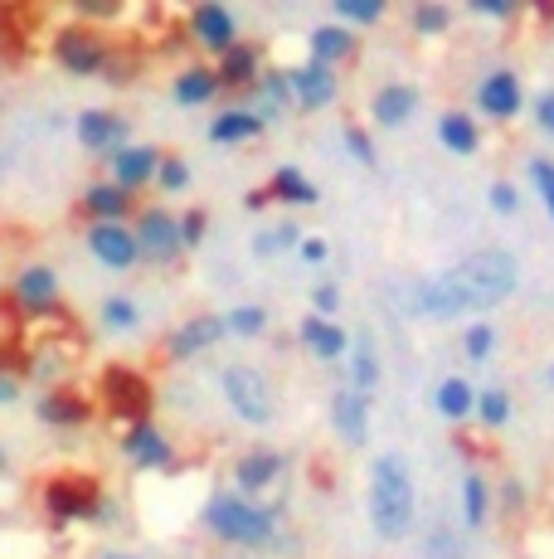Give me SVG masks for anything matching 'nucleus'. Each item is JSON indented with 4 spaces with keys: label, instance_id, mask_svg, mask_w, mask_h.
Returning a JSON list of instances; mask_svg holds the SVG:
<instances>
[{
    "label": "nucleus",
    "instance_id": "20e7f679",
    "mask_svg": "<svg viewBox=\"0 0 554 559\" xmlns=\"http://www.w3.org/2000/svg\"><path fill=\"white\" fill-rule=\"evenodd\" d=\"M108 491L93 472H49L39 481V511L59 525H98Z\"/></svg>",
    "mask_w": 554,
    "mask_h": 559
},
{
    "label": "nucleus",
    "instance_id": "0eeeda50",
    "mask_svg": "<svg viewBox=\"0 0 554 559\" xmlns=\"http://www.w3.org/2000/svg\"><path fill=\"white\" fill-rule=\"evenodd\" d=\"M49 53H55V63L63 73H73V79H103L108 53H112V35L103 25H93V20L59 25L55 35H49Z\"/></svg>",
    "mask_w": 554,
    "mask_h": 559
},
{
    "label": "nucleus",
    "instance_id": "4468645a",
    "mask_svg": "<svg viewBox=\"0 0 554 559\" xmlns=\"http://www.w3.org/2000/svg\"><path fill=\"white\" fill-rule=\"evenodd\" d=\"M73 136L83 142V152L112 160L122 146H132V122L122 112H112V107H83L79 122H73Z\"/></svg>",
    "mask_w": 554,
    "mask_h": 559
},
{
    "label": "nucleus",
    "instance_id": "c03bdc74",
    "mask_svg": "<svg viewBox=\"0 0 554 559\" xmlns=\"http://www.w3.org/2000/svg\"><path fill=\"white\" fill-rule=\"evenodd\" d=\"M526 170H530V186H535L540 204H545V214L554 219V160L550 156H530Z\"/></svg>",
    "mask_w": 554,
    "mask_h": 559
},
{
    "label": "nucleus",
    "instance_id": "72a5a7b5",
    "mask_svg": "<svg viewBox=\"0 0 554 559\" xmlns=\"http://www.w3.org/2000/svg\"><path fill=\"white\" fill-rule=\"evenodd\" d=\"M297 243H302V229H297L292 219H277L268 229L253 234V258H282V253H297Z\"/></svg>",
    "mask_w": 554,
    "mask_h": 559
},
{
    "label": "nucleus",
    "instance_id": "5fc2aeb1",
    "mask_svg": "<svg viewBox=\"0 0 554 559\" xmlns=\"http://www.w3.org/2000/svg\"><path fill=\"white\" fill-rule=\"evenodd\" d=\"M25 400V374H0V404H20Z\"/></svg>",
    "mask_w": 554,
    "mask_h": 559
},
{
    "label": "nucleus",
    "instance_id": "dca6fc26",
    "mask_svg": "<svg viewBox=\"0 0 554 559\" xmlns=\"http://www.w3.org/2000/svg\"><path fill=\"white\" fill-rule=\"evenodd\" d=\"M10 297H15L20 307V321L25 317H39V311L59 307L63 302V287H59V273L49 263H25L15 273V283H10Z\"/></svg>",
    "mask_w": 554,
    "mask_h": 559
},
{
    "label": "nucleus",
    "instance_id": "13d9d810",
    "mask_svg": "<svg viewBox=\"0 0 554 559\" xmlns=\"http://www.w3.org/2000/svg\"><path fill=\"white\" fill-rule=\"evenodd\" d=\"M5 472H10V453H5V448H0V477H5Z\"/></svg>",
    "mask_w": 554,
    "mask_h": 559
},
{
    "label": "nucleus",
    "instance_id": "79ce46f5",
    "mask_svg": "<svg viewBox=\"0 0 554 559\" xmlns=\"http://www.w3.org/2000/svg\"><path fill=\"white\" fill-rule=\"evenodd\" d=\"M340 142H346V152L356 156L365 170H375V166H380V152H375V136H370V127L346 122V127H340Z\"/></svg>",
    "mask_w": 554,
    "mask_h": 559
},
{
    "label": "nucleus",
    "instance_id": "de8ad7c7",
    "mask_svg": "<svg viewBox=\"0 0 554 559\" xmlns=\"http://www.w3.org/2000/svg\"><path fill=\"white\" fill-rule=\"evenodd\" d=\"M312 311H316V317H326V321H336V311H340V287H336V283H312Z\"/></svg>",
    "mask_w": 554,
    "mask_h": 559
},
{
    "label": "nucleus",
    "instance_id": "473e14b6",
    "mask_svg": "<svg viewBox=\"0 0 554 559\" xmlns=\"http://www.w3.org/2000/svg\"><path fill=\"white\" fill-rule=\"evenodd\" d=\"M492 521V487H486V477L477 467L462 472V525L467 531H482V525Z\"/></svg>",
    "mask_w": 554,
    "mask_h": 559
},
{
    "label": "nucleus",
    "instance_id": "6e6552de",
    "mask_svg": "<svg viewBox=\"0 0 554 559\" xmlns=\"http://www.w3.org/2000/svg\"><path fill=\"white\" fill-rule=\"evenodd\" d=\"M136 253H142L146 267H176L185 258V243H180V214H170L166 204H142L136 210Z\"/></svg>",
    "mask_w": 554,
    "mask_h": 559
},
{
    "label": "nucleus",
    "instance_id": "cd10ccee",
    "mask_svg": "<svg viewBox=\"0 0 554 559\" xmlns=\"http://www.w3.org/2000/svg\"><path fill=\"white\" fill-rule=\"evenodd\" d=\"M219 73L209 69V63H185V69L170 79V98H176L180 107H205L219 98Z\"/></svg>",
    "mask_w": 554,
    "mask_h": 559
},
{
    "label": "nucleus",
    "instance_id": "37998d69",
    "mask_svg": "<svg viewBox=\"0 0 554 559\" xmlns=\"http://www.w3.org/2000/svg\"><path fill=\"white\" fill-rule=\"evenodd\" d=\"M205 239H209V210L205 204H190V210L180 214V243H185V253H195Z\"/></svg>",
    "mask_w": 554,
    "mask_h": 559
},
{
    "label": "nucleus",
    "instance_id": "2f4dec72",
    "mask_svg": "<svg viewBox=\"0 0 554 559\" xmlns=\"http://www.w3.org/2000/svg\"><path fill=\"white\" fill-rule=\"evenodd\" d=\"M142 73H146V45H136V39H112L103 83H108V88H132Z\"/></svg>",
    "mask_w": 554,
    "mask_h": 559
},
{
    "label": "nucleus",
    "instance_id": "09e8293b",
    "mask_svg": "<svg viewBox=\"0 0 554 559\" xmlns=\"http://www.w3.org/2000/svg\"><path fill=\"white\" fill-rule=\"evenodd\" d=\"M501 511H506V521H510V515H526V481H520V477L501 481Z\"/></svg>",
    "mask_w": 554,
    "mask_h": 559
},
{
    "label": "nucleus",
    "instance_id": "58836bf2",
    "mask_svg": "<svg viewBox=\"0 0 554 559\" xmlns=\"http://www.w3.org/2000/svg\"><path fill=\"white\" fill-rule=\"evenodd\" d=\"M224 321H229V336L253 341V336H263V331H268V307H258V302H239V307L224 311Z\"/></svg>",
    "mask_w": 554,
    "mask_h": 559
},
{
    "label": "nucleus",
    "instance_id": "864d4df0",
    "mask_svg": "<svg viewBox=\"0 0 554 559\" xmlns=\"http://www.w3.org/2000/svg\"><path fill=\"white\" fill-rule=\"evenodd\" d=\"M472 15H486V20H516V5H510V0H472Z\"/></svg>",
    "mask_w": 554,
    "mask_h": 559
},
{
    "label": "nucleus",
    "instance_id": "7ed1b4c3",
    "mask_svg": "<svg viewBox=\"0 0 554 559\" xmlns=\"http://www.w3.org/2000/svg\"><path fill=\"white\" fill-rule=\"evenodd\" d=\"M200 521H205V531L224 545L273 550L277 525H282V507H273V501H249V497H239V491H209Z\"/></svg>",
    "mask_w": 554,
    "mask_h": 559
},
{
    "label": "nucleus",
    "instance_id": "7c9ffc66",
    "mask_svg": "<svg viewBox=\"0 0 554 559\" xmlns=\"http://www.w3.org/2000/svg\"><path fill=\"white\" fill-rule=\"evenodd\" d=\"M438 142H443V152H453V156H477L482 152V127H477L472 112L447 107L438 117Z\"/></svg>",
    "mask_w": 554,
    "mask_h": 559
},
{
    "label": "nucleus",
    "instance_id": "f3484780",
    "mask_svg": "<svg viewBox=\"0 0 554 559\" xmlns=\"http://www.w3.org/2000/svg\"><path fill=\"white\" fill-rule=\"evenodd\" d=\"M472 103H477V112L492 117V122H510V117H520V107H526V88H520L516 69H492L477 83Z\"/></svg>",
    "mask_w": 554,
    "mask_h": 559
},
{
    "label": "nucleus",
    "instance_id": "3c124183",
    "mask_svg": "<svg viewBox=\"0 0 554 559\" xmlns=\"http://www.w3.org/2000/svg\"><path fill=\"white\" fill-rule=\"evenodd\" d=\"M0 374H25V346L15 336H0Z\"/></svg>",
    "mask_w": 554,
    "mask_h": 559
},
{
    "label": "nucleus",
    "instance_id": "a18cd8bd",
    "mask_svg": "<svg viewBox=\"0 0 554 559\" xmlns=\"http://www.w3.org/2000/svg\"><path fill=\"white\" fill-rule=\"evenodd\" d=\"M423 559H467V545L447 525H433L429 540H423Z\"/></svg>",
    "mask_w": 554,
    "mask_h": 559
},
{
    "label": "nucleus",
    "instance_id": "4c0bfd02",
    "mask_svg": "<svg viewBox=\"0 0 554 559\" xmlns=\"http://www.w3.org/2000/svg\"><path fill=\"white\" fill-rule=\"evenodd\" d=\"M477 424L486 428V433H501V428L510 424V394L506 390H477Z\"/></svg>",
    "mask_w": 554,
    "mask_h": 559
},
{
    "label": "nucleus",
    "instance_id": "4d7b16f0",
    "mask_svg": "<svg viewBox=\"0 0 554 559\" xmlns=\"http://www.w3.org/2000/svg\"><path fill=\"white\" fill-rule=\"evenodd\" d=\"M93 559H142V555H132V550H103V555H93Z\"/></svg>",
    "mask_w": 554,
    "mask_h": 559
},
{
    "label": "nucleus",
    "instance_id": "9b49d317",
    "mask_svg": "<svg viewBox=\"0 0 554 559\" xmlns=\"http://www.w3.org/2000/svg\"><path fill=\"white\" fill-rule=\"evenodd\" d=\"M35 418L45 428H59V433H73V428H88L93 418H98V400H93L88 390H79L73 380L55 384V390L39 394L35 404Z\"/></svg>",
    "mask_w": 554,
    "mask_h": 559
},
{
    "label": "nucleus",
    "instance_id": "f03ea898",
    "mask_svg": "<svg viewBox=\"0 0 554 559\" xmlns=\"http://www.w3.org/2000/svg\"><path fill=\"white\" fill-rule=\"evenodd\" d=\"M365 515L370 531L385 545H399L413 531V515H419V487H413V472L399 453H380L365 472Z\"/></svg>",
    "mask_w": 554,
    "mask_h": 559
},
{
    "label": "nucleus",
    "instance_id": "412c9836",
    "mask_svg": "<svg viewBox=\"0 0 554 559\" xmlns=\"http://www.w3.org/2000/svg\"><path fill=\"white\" fill-rule=\"evenodd\" d=\"M370 404H375V400L356 394L350 384L332 394V428H336V443L340 448H365L370 443Z\"/></svg>",
    "mask_w": 554,
    "mask_h": 559
},
{
    "label": "nucleus",
    "instance_id": "c756f323",
    "mask_svg": "<svg viewBox=\"0 0 554 559\" xmlns=\"http://www.w3.org/2000/svg\"><path fill=\"white\" fill-rule=\"evenodd\" d=\"M263 132H268V127H263L249 107H224L219 117H209V142L215 146H249V142H258Z\"/></svg>",
    "mask_w": 554,
    "mask_h": 559
},
{
    "label": "nucleus",
    "instance_id": "e433bc0d",
    "mask_svg": "<svg viewBox=\"0 0 554 559\" xmlns=\"http://www.w3.org/2000/svg\"><path fill=\"white\" fill-rule=\"evenodd\" d=\"M190 180H195L190 160L180 156V152H161V166H156V180H152V186L161 190V195H185Z\"/></svg>",
    "mask_w": 554,
    "mask_h": 559
},
{
    "label": "nucleus",
    "instance_id": "a19ab883",
    "mask_svg": "<svg viewBox=\"0 0 554 559\" xmlns=\"http://www.w3.org/2000/svg\"><path fill=\"white\" fill-rule=\"evenodd\" d=\"M492 350H496V326L492 321H467L462 326V356L472 365H486L492 360Z\"/></svg>",
    "mask_w": 554,
    "mask_h": 559
},
{
    "label": "nucleus",
    "instance_id": "ddd939ff",
    "mask_svg": "<svg viewBox=\"0 0 554 559\" xmlns=\"http://www.w3.org/2000/svg\"><path fill=\"white\" fill-rule=\"evenodd\" d=\"M185 35L195 49L224 59V53L239 45V20H233V10L219 5V0H200V5L185 15Z\"/></svg>",
    "mask_w": 554,
    "mask_h": 559
},
{
    "label": "nucleus",
    "instance_id": "2eb2a0df",
    "mask_svg": "<svg viewBox=\"0 0 554 559\" xmlns=\"http://www.w3.org/2000/svg\"><path fill=\"white\" fill-rule=\"evenodd\" d=\"M83 243H88V253L98 258L108 273H132V267L142 263L132 224H83Z\"/></svg>",
    "mask_w": 554,
    "mask_h": 559
},
{
    "label": "nucleus",
    "instance_id": "f704fd0d",
    "mask_svg": "<svg viewBox=\"0 0 554 559\" xmlns=\"http://www.w3.org/2000/svg\"><path fill=\"white\" fill-rule=\"evenodd\" d=\"M98 321H103L108 331H117V336H132V331H142V307H136V297L112 293V297H103Z\"/></svg>",
    "mask_w": 554,
    "mask_h": 559
},
{
    "label": "nucleus",
    "instance_id": "5701e85b",
    "mask_svg": "<svg viewBox=\"0 0 554 559\" xmlns=\"http://www.w3.org/2000/svg\"><path fill=\"white\" fill-rule=\"evenodd\" d=\"M112 186L117 190H127V195H136V190H146L156 180V166H161V146H122V152H117L112 160Z\"/></svg>",
    "mask_w": 554,
    "mask_h": 559
},
{
    "label": "nucleus",
    "instance_id": "bb28decb",
    "mask_svg": "<svg viewBox=\"0 0 554 559\" xmlns=\"http://www.w3.org/2000/svg\"><path fill=\"white\" fill-rule=\"evenodd\" d=\"M429 404L438 408L443 424H467V418H477V390H472V380H462V374H447V380L433 384Z\"/></svg>",
    "mask_w": 554,
    "mask_h": 559
},
{
    "label": "nucleus",
    "instance_id": "393cba45",
    "mask_svg": "<svg viewBox=\"0 0 554 559\" xmlns=\"http://www.w3.org/2000/svg\"><path fill=\"white\" fill-rule=\"evenodd\" d=\"M380 380H385V360H380L375 336H370V331H356V336H350V390L375 400Z\"/></svg>",
    "mask_w": 554,
    "mask_h": 559
},
{
    "label": "nucleus",
    "instance_id": "f257e3e1",
    "mask_svg": "<svg viewBox=\"0 0 554 559\" xmlns=\"http://www.w3.org/2000/svg\"><path fill=\"white\" fill-rule=\"evenodd\" d=\"M520 287V263L510 249H472L457 263L438 267L429 277H413V317L429 321H482V311H496L510 302Z\"/></svg>",
    "mask_w": 554,
    "mask_h": 559
},
{
    "label": "nucleus",
    "instance_id": "b1692460",
    "mask_svg": "<svg viewBox=\"0 0 554 559\" xmlns=\"http://www.w3.org/2000/svg\"><path fill=\"white\" fill-rule=\"evenodd\" d=\"M79 210L88 214V224H127V214L136 210V195L117 190L112 180H93V186H83Z\"/></svg>",
    "mask_w": 554,
    "mask_h": 559
},
{
    "label": "nucleus",
    "instance_id": "1a4fd4ad",
    "mask_svg": "<svg viewBox=\"0 0 554 559\" xmlns=\"http://www.w3.org/2000/svg\"><path fill=\"white\" fill-rule=\"evenodd\" d=\"M117 453H122L127 462H132L136 472H176L180 467V448L170 443V433L156 418H146V424H132L117 433Z\"/></svg>",
    "mask_w": 554,
    "mask_h": 559
},
{
    "label": "nucleus",
    "instance_id": "052dcab7",
    "mask_svg": "<svg viewBox=\"0 0 554 559\" xmlns=\"http://www.w3.org/2000/svg\"><path fill=\"white\" fill-rule=\"evenodd\" d=\"M0 35H5V5H0Z\"/></svg>",
    "mask_w": 554,
    "mask_h": 559
},
{
    "label": "nucleus",
    "instance_id": "c9c22d12",
    "mask_svg": "<svg viewBox=\"0 0 554 559\" xmlns=\"http://www.w3.org/2000/svg\"><path fill=\"white\" fill-rule=\"evenodd\" d=\"M409 25H413V35H423V39L447 35V29H453V5H447V0H413Z\"/></svg>",
    "mask_w": 554,
    "mask_h": 559
},
{
    "label": "nucleus",
    "instance_id": "a211bd4d",
    "mask_svg": "<svg viewBox=\"0 0 554 559\" xmlns=\"http://www.w3.org/2000/svg\"><path fill=\"white\" fill-rule=\"evenodd\" d=\"M287 83H292V103L297 112H322V107L336 103L340 93V79L336 69H326V63H297V69H287Z\"/></svg>",
    "mask_w": 554,
    "mask_h": 559
},
{
    "label": "nucleus",
    "instance_id": "680f3d73",
    "mask_svg": "<svg viewBox=\"0 0 554 559\" xmlns=\"http://www.w3.org/2000/svg\"><path fill=\"white\" fill-rule=\"evenodd\" d=\"M0 112H5V103H0Z\"/></svg>",
    "mask_w": 554,
    "mask_h": 559
},
{
    "label": "nucleus",
    "instance_id": "9d476101",
    "mask_svg": "<svg viewBox=\"0 0 554 559\" xmlns=\"http://www.w3.org/2000/svg\"><path fill=\"white\" fill-rule=\"evenodd\" d=\"M224 336H229V321H224V311H195V317H185L180 326H170V331H166L161 356H166L170 365L200 360L205 350H215Z\"/></svg>",
    "mask_w": 554,
    "mask_h": 559
},
{
    "label": "nucleus",
    "instance_id": "bf43d9fd",
    "mask_svg": "<svg viewBox=\"0 0 554 559\" xmlns=\"http://www.w3.org/2000/svg\"><path fill=\"white\" fill-rule=\"evenodd\" d=\"M545 380H550V390H554V360H550V370H545Z\"/></svg>",
    "mask_w": 554,
    "mask_h": 559
},
{
    "label": "nucleus",
    "instance_id": "c85d7f7f",
    "mask_svg": "<svg viewBox=\"0 0 554 559\" xmlns=\"http://www.w3.org/2000/svg\"><path fill=\"white\" fill-rule=\"evenodd\" d=\"M268 195L273 204H292V210H312V204H322V190H316V180L306 176V170L297 166H277L268 176Z\"/></svg>",
    "mask_w": 554,
    "mask_h": 559
},
{
    "label": "nucleus",
    "instance_id": "49530a36",
    "mask_svg": "<svg viewBox=\"0 0 554 559\" xmlns=\"http://www.w3.org/2000/svg\"><path fill=\"white\" fill-rule=\"evenodd\" d=\"M486 204H492L496 214H516L520 210V190H516V180H492V190H486Z\"/></svg>",
    "mask_w": 554,
    "mask_h": 559
},
{
    "label": "nucleus",
    "instance_id": "f8f14e48",
    "mask_svg": "<svg viewBox=\"0 0 554 559\" xmlns=\"http://www.w3.org/2000/svg\"><path fill=\"white\" fill-rule=\"evenodd\" d=\"M282 472H287V457L277 453V448H249V453H239L229 462V481H233L229 491H239V497H249V501H263L277 481H282Z\"/></svg>",
    "mask_w": 554,
    "mask_h": 559
},
{
    "label": "nucleus",
    "instance_id": "603ef678",
    "mask_svg": "<svg viewBox=\"0 0 554 559\" xmlns=\"http://www.w3.org/2000/svg\"><path fill=\"white\" fill-rule=\"evenodd\" d=\"M530 112H535V127L554 142V88L535 93V103H530Z\"/></svg>",
    "mask_w": 554,
    "mask_h": 559
},
{
    "label": "nucleus",
    "instance_id": "8fccbe9b",
    "mask_svg": "<svg viewBox=\"0 0 554 559\" xmlns=\"http://www.w3.org/2000/svg\"><path fill=\"white\" fill-rule=\"evenodd\" d=\"M297 258H302L306 267H322L326 258H332V243H326L322 234H302V243H297Z\"/></svg>",
    "mask_w": 554,
    "mask_h": 559
},
{
    "label": "nucleus",
    "instance_id": "aec40b11",
    "mask_svg": "<svg viewBox=\"0 0 554 559\" xmlns=\"http://www.w3.org/2000/svg\"><path fill=\"white\" fill-rule=\"evenodd\" d=\"M297 346L312 360L336 365L340 356H350V331L340 326V321H326V317H316V311H306V317L297 321Z\"/></svg>",
    "mask_w": 554,
    "mask_h": 559
},
{
    "label": "nucleus",
    "instance_id": "ea45409f",
    "mask_svg": "<svg viewBox=\"0 0 554 559\" xmlns=\"http://www.w3.org/2000/svg\"><path fill=\"white\" fill-rule=\"evenodd\" d=\"M332 10H336V20H340V25H380V20H385L389 15V5H385V0H332Z\"/></svg>",
    "mask_w": 554,
    "mask_h": 559
},
{
    "label": "nucleus",
    "instance_id": "6e6d98bb",
    "mask_svg": "<svg viewBox=\"0 0 554 559\" xmlns=\"http://www.w3.org/2000/svg\"><path fill=\"white\" fill-rule=\"evenodd\" d=\"M268 204H273V195H268V186H253V190H249V195H243V210H249V214L268 210Z\"/></svg>",
    "mask_w": 554,
    "mask_h": 559
},
{
    "label": "nucleus",
    "instance_id": "423d86ee",
    "mask_svg": "<svg viewBox=\"0 0 554 559\" xmlns=\"http://www.w3.org/2000/svg\"><path fill=\"white\" fill-rule=\"evenodd\" d=\"M219 394L229 404V414L249 428H268L277 418V390H273V374L253 360H229L219 370Z\"/></svg>",
    "mask_w": 554,
    "mask_h": 559
},
{
    "label": "nucleus",
    "instance_id": "6ab92c4d",
    "mask_svg": "<svg viewBox=\"0 0 554 559\" xmlns=\"http://www.w3.org/2000/svg\"><path fill=\"white\" fill-rule=\"evenodd\" d=\"M423 93L413 88V83L394 79V83H380L375 93H370V122L385 127V132H399V127L413 122V112H419Z\"/></svg>",
    "mask_w": 554,
    "mask_h": 559
},
{
    "label": "nucleus",
    "instance_id": "a878e982",
    "mask_svg": "<svg viewBox=\"0 0 554 559\" xmlns=\"http://www.w3.org/2000/svg\"><path fill=\"white\" fill-rule=\"evenodd\" d=\"M356 53H360V39H356V29H346V25H316L312 35H306V59L326 63V69L350 63Z\"/></svg>",
    "mask_w": 554,
    "mask_h": 559
},
{
    "label": "nucleus",
    "instance_id": "39448f33",
    "mask_svg": "<svg viewBox=\"0 0 554 559\" xmlns=\"http://www.w3.org/2000/svg\"><path fill=\"white\" fill-rule=\"evenodd\" d=\"M93 400H98V414H103V418H112V424L132 428V424H146V418H152V408H156V384L146 380L136 365L112 360V365H103L98 384H93Z\"/></svg>",
    "mask_w": 554,
    "mask_h": 559
},
{
    "label": "nucleus",
    "instance_id": "4be33fe9",
    "mask_svg": "<svg viewBox=\"0 0 554 559\" xmlns=\"http://www.w3.org/2000/svg\"><path fill=\"white\" fill-rule=\"evenodd\" d=\"M215 73H219V88H233V93H253L263 83V49L253 39H239L224 59H215Z\"/></svg>",
    "mask_w": 554,
    "mask_h": 559
}]
</instances>
